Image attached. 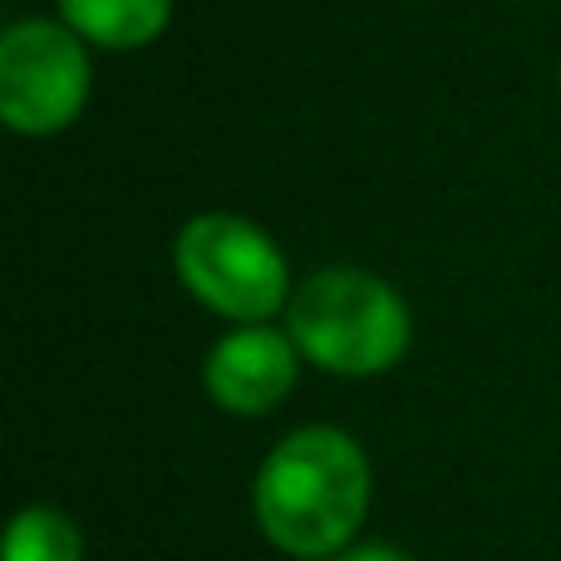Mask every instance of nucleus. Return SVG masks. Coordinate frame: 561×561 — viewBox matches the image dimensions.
<instances>
[{"mask_svg":"<svg viewBox=\"0 0 561 561\" xmlns=\"http://www.w3.org/2000/svg\"><path fill=\"white\" fill-rule=\"evenodd\" d=\"M369 458L355 434L306 424L262 458L252 513L262 537L296 561H330L355 542L369 513Z\"/></svg>","mask_w":561,"mask_h":561,"instance_id":"obj_1","label":"nucleus"},{"mask_svg":"<svg viewBox=\"0 0 561 561\" xmlns=\"http://www.w3.org/2000/svg\"><path fill=\"white\" fill-rule=\"evenodd\" d=\"M286 330L306 365L340 379H369L409 355L414 316L385 276L365 266H325L290 290Z\"/></svg>","mask_w":561,"mask_h":561,"instance_id":"obj_2","label":"nucleus"},{"mask_svg":"<svg viewBox=\"0 0 561 561\" xmlns=\"http://www.w3.org/2000/svg\"><path fill=\"white\" fill-rule=\"evenodd\" d=\"M183 290L232 325H262L290 306V266L276 237L237 213H203L173 242Z\"/></svg>","mask_w":561,"mask_h":561,"instance_id":"obj_3","label":"nucleus"},{"mask_svg":"<svg viewBox=\"0 0 561 561\" xmlns=\"http://www.w3.org/2000/svg\"><path fill=\"white\" fill-rule=\"evenodd\" d=\"M89 45L65 20H15L0 35V118L20 138H55L89 104Z\"/></svg>","mask_w":561,"mask_h":561,"instance_id":"obj_4","label":"nucleus"},{"mask_svg":"<svg viewBox=\"0 0 561 561\" xmlns=\"http://www.w3.org/2000/svg\"><path fill=\"white\" fill-rule=\"evenodd\" d=\"M300 375V350L290 330L262 325H232L203 359V389L217 409L237 419H262L286 404Z\"/></svg>","mask_w":561,"mask_h":561,"instance_id":"obj_5","label":"nucleus"},{"mask_svg":"<svg viewBox=\"0 0 561 561\" xmlns=\"http://www.w3.org/2000/svg\"><path fill=\"white\" fill-rule=\"evenodd\" d=\"M59 20L94 49H128L153 45L173 20V0H59Z\"/></svg>","mask_w":561,"mask_h":561,"instance_id":"obj_6","label":"nucleus"},{"mask_svg":"<svg viewBox=\"0 0 561 561\" xmlns=\"http://www.w3.org/2000/svg\"><path fill=\"white\" fill-rule=\"evenodd\" d=\"M5 561H84V537L69 513L30 503L5 527Z\"/></svg>","mask_w":561,"mask_h":561,"instance_id":"obj_7","label":"nucleus"},{"mask_svg":"<svg viewBox=\"0 0 561 561\" xmlns=\"http://www.w3.org/2000/svg\"><path fill=\"white\" fill-rule=\"evenodd\" d=\"M330 561H414L404 547H389V542H350L345 552H335Z\"/></svg>","mask_w":561,"mask_h":561,"instance_id":"obj_8","label":"nucleus"},{"mask_svg":"<svg viewBox=\"0 0 561 561\" xmlns=\"http://www.w3.org/2000/svg\"><path fill=\"white\" fill-rule=\"evenodd\" d=\"M557 89H561V69H557Z\"/></svg>","mask_w":561,"mask_h":561,"instance_id":"obj_9","label":"nucleus"}]
</instances>
